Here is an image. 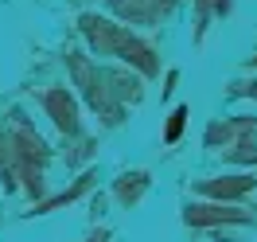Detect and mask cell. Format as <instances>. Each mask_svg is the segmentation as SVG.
I'll use <instances>...</instances> for the list:
<instances>
[{
    "mask_svg": "<svg viewBox=\"0 0 257 242\" xmlns=\"http://www.w3.org/2000/svg\"><path fill=\"white\" fill-rule=\"evenodd\" d=\"M253 215L245 207H230V203H191L183 211V223L187 226H222V223H249Z\"/></svg>",
    "mask_w": 257,
    "mask_h": 242,
    "instance_id": "1",
    "label": "cell"
},
{
    "mask_svg": "<svg viewBox=\"0 0 257 242\" xmlns=\"http://www.w3.org/2000/svg\"><path fill=\"white\" fill-rule=\"evenodd\" d=\"M43 110L55 117V125L63 133H78V106H74L70 90H63V86L47 90V94H43Z\"/></svg>",
    "mask_w": 257,
    "mask_h": 242,
    "instance_id": "2",
    "label": "cell"
},
{
    "mask_svg": "<svg viewBox=\"0 0 257 242\" xmlns=\"http://www.w3.org/2000/svg\"><path fill=\"white\" fill-rule=\"evenodd\" d=\"M257 188L253 176H218V180H203L199 184V192L210 195V199H218V203H234L241 195H249Z\"/></svg>",
    "mask_w": 257,
    "mask_h": 242,
    "instance_id": "3",
    "label": "cell"
},
{
    "mask_svg": "<svg viewBox=\"0 0 257 242\" xmlns=\"http://www.w3.org/2000/svg\"><path fill=\"white\" fill-rule=\"evenodd\" d=\"M113 55H121L125 63H133L137 70H145V74H156V55H152V47L148 43H141L137 35L121 32V39H117V51Z\"/></svg>",
    "mask_w": 257,
    "mask_h": 242,
    "instance_id": "4",
    "label": "cell"
},
{
    "mask_svg": "<svg viewBox=\"0 0 257 242\" xmlns=\"http://www.w3.org/2000/svg\"><path fill=\"white\" fill-rule=\"evenodd\" d=\"M145 188H148V172H128V176L117 180V199L128 207V203H137L145 195Z\"/></svg>",
    "mask_w": 257,
    "mask_h": 242,
    "instance_id": "5",
    "label": "cell"
},
{
    "mask_svg": "<svg viewBox=\"0 0 257 242\" xmlns=\"http://www.w3.org/2000/svg\"><path fill=\"white\" fill-rule=\"evenodd\" d=\"M90 184H94V176H82L70 192H63V195H55L51 203H43V207H35V211H55V207H63V203H70V199H78L82 192H90Z\"/></svg>",
    "mask_w": 257,
    "mask_h": 242,
    "instance_id": "6",
    "label": "cell"
},
{
    "mask_svg": "<svg viewBox=\"0 0 257 242\" xmlns=\"http://www.w3.org/2000/svg\"><path fill=\"white\" fill-rule=\"evenodd\" d=\"M183 125H187V110L179 106V110H172V117H168V129H164V141L168 145H176L179 133H183Z\"/></svg>",
    "mask_w": 257,
    "mask_h": 242,
    "instance_id": "7",
    "label": "cell"
},
{
    "mask_svg": "<svg viewBox=\"0 0 257 242\" xmlns=\"http://www.w3.org/2000/svg\"><path fill=\"white\" fill-rule=\"evenodd\" d=\"M230 160H241V164H257V145H249V141H241V145H230V152H226Z\"/></svg>",
    "mask_w": 257,
    "mask_h": 242,
    "instance_id": "8",
    "label": "cell"
},
{
    "mask_svg": "<svg viewBox=\"0 0 257 242\" xmlns=\"http://www.w3.org/2000/svg\"><path fill=\"white\" fill-rule=\"evenodd\" d=\"M234 94H249V98H257V82H245V86H234Z\"/></svg>",
    "mask_w": 257,
    "mask_h": 242,
    "instance_id": "9",
    "label": "cell"
},
{
    "mask_svg": "<svg viewBox=\"0 0 257 242\" xmlns=\"http://www.w3.org/2000/svg\"><path fill=\"white\" fill-rule=\"evenodd\" d=\"M195 4H199V8H210V4H214V8H218V4H222V0H195Z\"/></svg>",
    "mask_w": 257,
    "mask_h": 242,
    "instance_id": "10",
    "label": "cell"
},
{
    "mask_svg": "<svg viewBox=\"0 0 257 242\" xmlns=\"http://www.w3.org/2000/svg\"><path fill=\"white\" fill-rule=\"evenodd\" d=\"M90 242H105V230H97V234H90Z\"/></svg>",
    "mask_w": 257,
    "mask_h": 242,
    "instance_id": "11",
    "label": "cell"
},
{
    "mask_svg": "<svg viewBox=\"0 0 257 242\" xmlns=\"http://www.w3.org/2000/svg\"><path fill=\"white\" fill-rule=\"evenodd\" d=\"M253 66H257V59H253Z\"/></svg>",
    "mask_w": 257,
    "mask_h": 242,
    "instance_id": "12",
    "label": "cell"
}]
</instances>
